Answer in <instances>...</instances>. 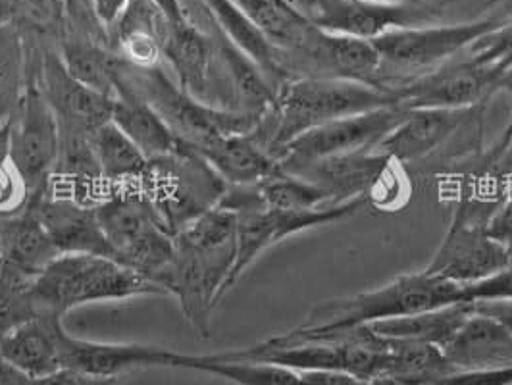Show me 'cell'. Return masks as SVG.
I'll list each match as a JSON object with an SVG mask.
<instances>
[{
  "mask_svg": "<svg viewBox=\"0 0 512 385\" xmlns=\"http://www.w3.org/2000/svg\"><path fill=\"white\" fill-rule=\"evenodd\" d=\"M58 54L77 81L114 99L118 72L124 60L120 54L95 39L77 35H64Z\"/></svg>",
  "mask_w": 512,
  "mask_h": 385,
  "instance_id": "484cf974",
  "label": "cell"
},
{
  "mask_svg": "<svg viewBox=\"0 0 512 385\" xmlns=\"http://www.w3.org/2000/svg\"><path fill=\"white\" fill-rule=\"evenodd\" d=\"M8 2L12 22L20 29L49 35L62 29L64 0H2Z\"/></svg>",
  "mask_w": 512,
  "mask_h": 385,
  "instance_id": "836d02e7",
  "label": "cell"
},
{
  "mask_svg": "<svg viewBox=\"0 0 512 385\" xmlns=\"http://www.w3.org/2000/svg\"><path fill=\"white\" fill-rule=\"evenodd\" d=\"M197 153L222 180L235 187L258 185L282 172L280 162L260 145L253 133L220 135Z\"/></svg>",
  "mask_w": 512,
  "mask_h": 385,
  "instance_id": "44dd1931",
  "label": "cell"
},
{
  "mask_svg": "<svg viewBox=\"0 0 512 385\" xmlns=\"http://www.w3.org/2000/svg\"><path fill=\"white\" fill-rule=\"evenodd\" d=\"M166 18L151 0H133L128 12L106 35L114 52L137 68H153L162 58Z\"/></svg>",
  "mask_w": 512,
  "mask_h": 385,
  "instance_id": "cb8c5ba5",
  "label": "cell"
},
{
  "mask_svg": "<svg viewBox=\"0 0 512 385\" xmlns=\"http://www.w3.org/2000/svg\"><path fill=\"white\" fill-rule=\"evenodd\" d=\"M487 233L507 251L512 262V193L503 197V201L491 214L487 222Z\"/></svg>",
  "mask_w": 512,
  "mask_h": 385,
  "instance_id": "8d00e7d4",
  "label": "cell"
},
{
  "mask_svg": "<svg viewBox=\"0 0 512 385\" xmlns=\"http://www.w3.org/2000/svg\"><path fill=\"white\" fill-rule=\"evenodd\" d=\"M472 303H457L449 307L434 308L410 316H401L393 320L374 322L368 328L374 334L389 339H407L428 343L443 349L445 343L455 335L464 324V320L472 314Z\"/></svg>",
  "mask_w": 512,
  "mask_h": 385,
  "instance_id": "4316f807",
  "label": "cell"
},
{
  "mask_svg": "<svg viewBox=\"0 0 512 385\" xmlns=\"http://www.w3.org/2000/svg\"><path fill=\"white\" fill-rule=\"evenodd\" d=\"M289 79H345L378 87L382 58L372 41L310 27L307 39L291 52H278ZM382 89V87H380Z\"/></svg>",
  "mask_w": 512,
  "mask_h": 385,
  "instance_id": "9c48e42d",
  "label": "cell"
},
{
  "mask_svg": "<svg viewBox=\"0 0 512 385\" xmlns=\"http://www.w3.org/2000/svg\"><path fill=\"white\" fill-rule=\"evenodd\" d=\"M147 295L168 293L162 285L120 260L99 255H60L31 283V297L37 308L62 318L85 305Z\"/></svg>",
  "mask_w": 512,
  "mask_h": 385,
  "instance_id": "7a4b0ae2",
  "label": "cell"
},
{
  "mask_svg": "<svg viewBox=\"0 0 512 385\" xmlns=\"http://www.w3.org/2000/svg\"><path fill=\"white\" fill-rule=\"evenodd\" d=\"M91 145L97 156L103 180L116 191L120 187L139 185L145 178L151 160L141 153L112 122L91 133Z\"/></svg>",
  "mask_w": 512,
  "mask_h": 385,
  "instance_id": "83f0119b",
  "label": "cell"
},
{
  "mask_svg": "<svg viewBox=\"0 0 512 385\" xmlns=\"http://www.w3.org/2000/svg\"><path fill=\"white\" fill-rule=\"evenodd\" d=\"M185 353L145 343H108L66 335L64 368L83 374L118 380L126 374L147 368H178Z\"/></svg>",
  "mask_w": 512,
  "mask_h": 385,
  "instance_id": "5bb4252c",
  "label": "cell"
},
{
  "mask_svg": "<svg viewBox=\"0 0 512 385\" xmlns=\"http://www.w3.org/2000/svg\"><path fill=\"white\" fill-rule=\"evenodd\" d=\"M31 283V278L0 264V337L41 312L31 297Z\"/></svg>",
  "mask_w": 512,
  "mask_h": 385,
  "instance_id": "d6a6232c",
  "label": "cell"
},
{
  "mask_svg": "<svg viewBox=\"0 0 512 385\" xmlns=\"http://www.w3.org/2000/svg\"><path fill=\"white\" fill-rule=\"evenodd\" d=\"M497 79V72L462 52L436 70L393 87L391 93L407 110L470 108L486 103L495 93Z\"/></svg>",
  "mask_w": 512,
  "mask_h": 385,
  "instance_id": "7c38bea8",
  "label": "cell"
},
{
  "mask_svg": "<svg viewBox=\"0 0 512 385\" xmlns=\"http://www.w3.org/2000/svg\"><path fill=\"white\" fill-rule=\"evenodd\" d=\"M118 77L153 106L183 145L199 151L220 135L253 133L262 116L224 110L187 95L158 66L137 68L122 60Z\"/></svg>",
  "mask_w": 512,
  "mask_h": 385,
  "instance_id": "5b68a950",
  "label": "cell"
},
{
  "mask_svg": "<svg viewBox=\"0 0 512 385\" xmlns=\"http://www.w3.org/2000/svg\"><path fill=\"white\" fill-rule=\"evenodd\" d=\"M511 145H512V143H511Z\"/></svg>",
  "mask_w": 512,
  "mask_h": 385,
  "instance_id": "7dc6e473",
  "label": "cell"
},
{
  "mask_svg": "<svg viewBox=\"0 0 512 385\" xmlns=\"http://www.w3.org/2000/svg\"><path fill=\"white\" fill-rule=\"evenodd\" d=\"M484 104L470 108L407 110L405 120L385 137L376 151L387 154L393 162L409 164L424 160L451 141L462 126L484 110Z\"/></svg>",
  "mask_w": 512,
  "mask_h": 385,
  "instance_id": "e0dca14e",
  "label": "cell"
},
{
  "mask_svg": "<svg viewBox=\"0 0 512 385\" xmlns=\"http://www.w3.org/2000/svg\"><path fill=\"white\" fill-rule=\"evenodd\" d=\"M66 335L62 316L39 312L0 337V360L29 382L47 378L64 368Z\"/></svg>",
  "mask_w": 512,
  "mask_h": 385,
  "instance_id": "2e32d148",
  "label": "cell"
},
{
  "mask_svg": "<svg viewBox=\"0 0 512 385\" xmlns=\"http://www.w3.org/2000/svg\"><path fill=\"white\" fill-rule=\"evenodd\" d=\"M151 2L160 10V14L166 18L168 24H176L187 18L181 0H151Z\"/></svg>",
  "mask_w": 512,
  "mask_h": 385,
  "instance_id": "b9f144b4",
  "label": "cell"
},
{
  "mask_svg": "<svg viewBox=\"0 0 512 385\" xmlns=\"http://www.w3.org/2000/svg\"><path fill=\"white\" fill-rule=\"evenodd\" d=\"M499 16H503V18H507V16H511L512 14V0H503V8H501V12H497Z\"/></svg>",
  "mask_w": 512,
  "mask_h": 385,
  "instance_id": "7bdbcfd3",
  "label": "cell"
},
{
  "mask_svg": "<svg viewBox=\"0 0 512 385\" xmlns=\"http://www.w3.org/2000/svg\"><path fill=\"white\" fill-rule=\"evenodd\" d=\"M464 52L499 76L507 72L512 68V14Z\"/></svg>",
  "mask_w": 512,
  "mask_h": 385,
  "instance_id": "e575fe53",
  "label": "cell"
},
{
  "mask_svg": "<svg viewBox=\"0 0 512 385\" xmlns=\"http://www.w3.org/2000/svg\"><path fill=\"white\" fill-rule=\"evenodd\" d=\"M85 2H87V4H89V0H85Z\"/></svg>",
  "mask_w": 512,
  "mask_h": 385,
  "instance_id": "bcb514c9",
  "label": "cell"
},
{
  "mask_svg": "<svg viewBox=\"0 0 512 385\" xmlns=\"http://www.w3.org/2000/svg\"><path fill=\"white\" fill-rule=\"evenodd\" d=\"M393 160L384 153L339 154L314 160L293 172H285L310 181L324 189L335 205L368 197L391 170Z\"/></svg>",
  "mask_w": 512,
  "mask_h": 385,
  "instance_id": "d6986e66",
  "label": "cell"
},
{
  "mask_svg": "<svg viewBox=\"0 0 512 385\" xmlns=\"http://www.w3.org/2000/svg\"><path fill=\"white\" fill-rule=\"evenodd\" d=\"M133 0H89L93 18L108 33L112 27L120 22V18L128 12Z\"/></svg>",
  "mask_w": 512,
  "mask_h": 385,
  "instance_id": "74e56055",
  "label": "cell"
},
{
  "mask_svg": "<svg viewBox=\"0 0 512 385\" xmlns=\"http://www.w3.org/2000/svg\"><path fill=\"white\" fill-rule=\"evenodd\" d=\"M60 151V126L35 77L10 124V160L26 180L31 199L47 191Z\"/></svg>",
  "mask_w": 512,
  "mask_h": 385,
  "instance_id": "30bf717a",
  "label": "cell"
},
{
  "mask_svg": "<svg viewBox=\"0 0 512 385\" xmlns=\"http://www.w3.org/2000/svg\"><path fill=\"white\" fill-rule=\"evenodd\" d=\"M214 27L233 43L239 51L245 52L256 66L266 74L270 83L280 91L289 77L285 76L278 49L266 39V35L249 20V16L233 0H201Z\"/></svg>",
  "mask_w": 512,
  "mask_h": 385,
  "instance_id": "d4e9b609",
  "label": "cell"
},
{
  "mask_svg": "<svg viewBox=\"0 0 512 385\" xmlns=\"http://www.w3.org/2000/svg\"><path fill=\"white\" fill-rule=\"evenodd\" d=\"M95 212L116 260L158 283L176 253V233L145 191L120 187Z\"/></svg>",
  "mask_w": 512,
  "mask_h": 385,
  "instance_id": "277c9868",
  "label": "cell"
},
{
  "mask_svg": "<svg viewBox=\"0 0 512 385\" xmlns=\"http://www.w3.org/2000/svg\"><path fill=\"white\" fill-rule=\"evenodd\" d=\"M278 52L295 51L305 39L312 22L283 0H233Z\"/></svg>",
  "mask_w": 512,
  "mask_h": 385,
  "instance_id": "4dcf8cb0",
  "label": "cell"
},
{
  "mask_svg": "<svg viewBox=\"0 0 512 385\" xmlns=\"http://www.w3.org/2000/svg\"><path fill=\"white\" fill-rule=\"evenodd\" d=\"M457 303H468L462 285L439 280L422 270L399 276L372 291L322 303L310 310L299 330L330 334Z\"/></svg>",
  "mask_w": 512,
  "mask_h": 385,
  "instance_id": "3957f363",
  "label": "cell"
},
{
  "mask_svg": "<svg viewBox=\"0 0 512 385\" xmlns=\"http://www.w3.org/2000/svg\"><path fill=\"white\" fill-rule=\"evenodd\" d=\"M27 210L41 222L60 255H99L114 257L104 237L95 206L45 193L35 195Z\"/></svg>",
  "mask_w": 512,
  "mask_h": 385,
  "instance_id": "ac0fdd59",
  "label": "cell"
},
{
  "mask_svg": "<svg viewBox=\"0 0 512 385\" xmlns=\"http://www.w3.org/2000/svg\"><path fill=\"white\" fill-rule=\"evenodd\" d=\"M110 122L122 133H126L131 143L149 160L166 158L178 153L183 147V143L153 106L139 97L120 77L112 99Z\"/></svg>",
  "mask_w": 512,
  "mask_h": 385,
  "instance_id": "7402d4cb",
  "label": "cell"
},
{
  "mask_svg": "<svg viewBox=\"0 0 512 385\" xmlns=\"http://www.w3.org/2000/svg\"><path fill=\"white\" fill-rule=\"evenodd\" d=\"M56 257L60 251L27 208L22 214L0 218V264L35 280Z\"/></svg>",
  "mask_w": 512,
  "mask_h": 385,
  "instance_id": "603a6c76",
  "label": "cell"
},
{
  "mask_svg": "<svg viewBox=\"0 0 512 385\" xmlns=\"http://www.w3.org/2000/svg\"><path fill=\"white\" fill-rule=\"evenodd\" d=\"M441 2H374V0H312L308 20L314 26L374 41L393 29L430 26L441 14Z\"/></svg>",
  "mask_w": 512,
  "mask_h": 385,
  "instance_id": "8fae6325",
  "label": "cell"
},
{
  "mask_svg": "<svg viewBox=\"0 0 512 385\" xmlns=\"http://www.w3.org/2000/svg\"><path fill=\"white\" fill-rule=\"evenodd\" d=\"M29 83L26 43L22 29L0 18V128H8Z\"/></svg>",
  "mask_w": 512,
  "mask_h": 385,
  "instance_id": "f546056e",
  "label": "cell"
},
{
  "mask_svg": "<svg viewBox=\"0 0 512 385\" xmlns=\"http://www.w3.org/2000/svg\"><path fill=\"white\" fill-rule=\"evenodd\" d=\"M260 201L274 210H316L333 206L332 197L310 181L280 172L256 185Z\"/></svg>",
  "mask_w": 512,
  "mask_h": 385,
  "instance_id": "1f68e13d",
  "label": "cell"
},
{
  "mask_svg": "<svg viewBox=\"0 0 512 385\" xmlns=\"http://www.w3.org/2000/svg\"><path fill=\"white\" fill-rule=\"evenodd\" d=\"M35 81L58 120L60 131L91 135L110 122L112 97L83 85L72 76L60 54L45 51Z\"/></svg>",
  "mask_w": 512,
  "mask_h": 385,
  "instance_id": "4fadbf2b",
  "label": "cell"
},
{
  "mask_svg": "<svg viewBox=\"0 0 512 385\" xmlns=\"http://www.w3.org/2000/svg\"><path fill=\"white\" fill-rule=\"evenodd\" d=\"M434 2H441V0H434Z\"/></svg>",
  "mask_w": 512,
  "mask_h": 385,
  "instance_id": "f6af8a7d",
  "label": "cell"
},
{
  "mask_svg": "<svg viewBox=\"0 0 512 385\" xmlns=\"http://www.w3.org/2000/svg\"><path fill=\"white\" fill-rule=\"evenodd\" d=\"M118 380H106V378H95L89 374H83L74 368H60L47 378L33 380L31 385H116Z\"/></svg>",
  "mask_w": 512,
  "mask_h": 385,
  "instance_id": "f35d334b",
  "label": "cell"
},
{
  "mask_svg": "<svg viewBox=\"0 0 512 385\" xmlns=\"http://www.w3.org/2000/svg\"><path fill=\"white\" fill-rule=\"evenodd\" d=\"M162 56L172 68L176 83L187 95L220 108L214 37L203 33L189 18L168 24Z\"/></svg>",
  "mask_w": 512,
  "mask_h": 385,
  "instance_id": "9a60e30c",
  "label": "cell"
},
{
  "mask_svg": "<svg viewBox=\"0 0 512 385\" xmlns=\"http://www.w3.org/2000/svg\"><path fill=\"white\" fill-rule=\"evenodd\" d=\"M476 312H482L486 316H491L499 320L507 330L512 332V301H478L472 303Z\"/></svg>",
  "mask_w": 512,
  "mask_h": 385,
  "instance_id": "60d3db41",
  "label": "cell"
},
{
  "mask_svg": "<svg viewBox=\"0 0 512 385\" xmlns=\"http://www.w3.org/2000/svg\"><path fill=\"white\" fill-rule=\"evenodd\" d=\"M397 103L391 91L345 79L297 77L285 81L274 108L253 131L274 158L287 143L337 118L378 110Z\"/></svg>",
  "mask_w": 512,
  "mask_h": 385,
  "instance_id": "6da1fadb",
  "label": "cell"
},
{
  "mask_svg": "<svg viewBox=\"0 0 512 385\" xmlns=\"http://www.w3.org/2000/svg\"><path fill=\"white\" fill-rule=\"evenodd\" d=\"M464 293H466L468 303L512 301V264H509L505 270L493 274L484 282L464 287Z\"/></svg>",
  "mask_w": 512,
  "mask_h": 385,
  "instance_id": "d590c367",
  "label": "cell"
},
{
  "mask_svg": "<svg viewBox=\"0 0 512 385\" xmlns=\"http://www.w3.org/2000/svg\"><path fill=\"white\" fill-rule=\"evenodd\" d=\"M178 368L210 374L235 385H310L305 372L291 370L270 362L222 359L216 353L212 355L185 353Z\"/></svg>",
  "mask_w": 512,
  "mask_h": 385,
  "instance_id": "f1b7e54d",
  "label": "cell"
},
{
  "mask_svg": "<svg viewBox=\"0 0 512 385\" xmlns=\"http://www.w3.org/2000/svg\"><path fill=\"white\" fill-rule=\"evenodd\" d=\"M497 91H505V93H509L512 99V68H509L507 72H503L499 79H497V85H495V93ZM512 143V106H511V116H509V124H507V128L503 129V135H501V139H499V143L489 151L487 154V166H491L497 158H501L503 154L509 151V147H511Z\"/></svg>",
  "mask_w": 512,
  "mask_h": 385,
  "instance_id": "ab89813d",
  "label": "cell"
},
{
  "mask_svg": "<svg viewBox=\"0 0 512 385\" xmlns=\"http://www.w3.org/2000/svg\"><path fill=\"white\" fill-rule=\"evenodd\" d=\"M407 116V108L391 104L378 110L337 118L287 143L276 156L282 172H293L314 160L339 154L370 153Z\"/></svg>",
  "mask_w": 512,
  "mask_h": 385,
  "instance_id": "ba28073f",
  "label": "cell"
},
{
  "mask_svg": "<svg viewBox=\"0 0 512 385\" xmlns=\"http://www.w3.org/2000/svg\"><path fill=\"white\" fill-rule=\"evenodd\" d=\"M441 353L455 372L512 370V332L499 320L472 310Z\"/></svg>",
  "mask_w": 512,
  "mask_h": 385,
  "instance_id": "ffe728a7",
  "label": "cell"
},
{
  "mask_svg": "<svg viewBox=\"0 0 512 385\" xmlns=\"http://www.w3.org/2000/svg\"><path fill=\"white\" fill-rule=\"evenodd\" d=\"M501 201L503 197L493 201L462 197L447 235L424 272L468 287L484 282L512 264L507 251L487 233V222Z\"/></svg>",
  "mask_w": 512,
  "mask_h": 385,
  "instance_id": "52a82bcc",
  "label": "cell"
},
{
  "mask_svg": "<svg viewBox=\"0 0 512 385\" xmlns=\"http://www.w3.org/2000/svg\"><path fill=\"white\" fill-rule=\"evenodd\" d=\"M374 2H397V4L410 2V4H426V2H434V0H374Z\"/></svg>",
  "mask_w": 512,
  "mask_h": 385,
  "instance_id": "ee69618b",
  "label": "cell"
},
{
  "mask_svg": "<svg viewBox=\"0 0 512 385\" xmlns=\"http://www.w3.org/2000/svg\"><path fill=\"white\" fill-rule=\"evenodd\" d=\"M503 20V16L493 14L449 26L405 27L387 31L372 41L382 58L378 87L391 91L409 79L436 70L493 31Z\"/></svg>",
  "mask_w": 512,
  "mask_h": 385,
  "instance_id": "8992f818",
  "label": "cell"
}]
</instances>
